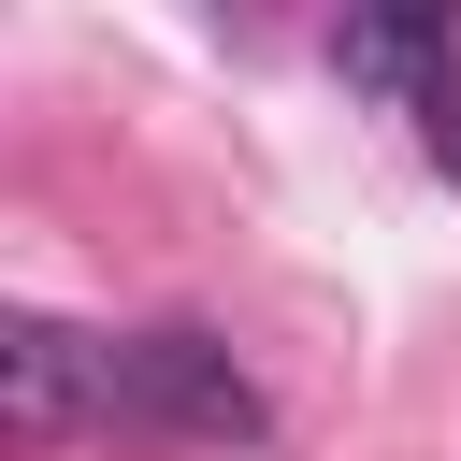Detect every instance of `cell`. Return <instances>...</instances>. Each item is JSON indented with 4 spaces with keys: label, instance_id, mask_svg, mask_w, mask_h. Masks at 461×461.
Instances as JSON below:
<instances>
[{
    "label": "cell",
    "instance_id": "2",
    "mask_svg": "<svg viewBox=\"0 0 461 461\" xmlns=\"http://www.w3.org/2000/svg\"><path fill=\"white\" fill-rule=\"evenodd\" d=\"M0 418H14V447H58V432L115 418V346L72 331V317H0Z\"/></svg>",
    "mask_w": 461,
    "mask_h": 461
},
{
    "label": "cell",
    "instance_id": "4",
    "mask_svg": "<svg viewBox=\"0 0 461 461\" xmlns=\"http://www.w3.org/2000/svg\"><path fill=\"white\" fill-rule=\"evenodd\" d=\"M418 144H432V173H447V187H461V72H447V86H432V115H418Z\"/></svg>",
    "mask_w": 461,
    "mask_h": 461
},
{
    "label": "cell",
    "instance_id": "1",
    "mask_svg": "<svg viewBox=\"0 0 461 461\" xmlns=\"http://www.w3.org/2000/svg\"><path fill=\"white\" fill-rule=\"evenodd\" d=\"M115 418L130 432H173V447H259L274 432L259 375L216 331H115Z\"/></svg>",
    "mask_w": 461,
    "mask_h": 461
},
{
    "label": "cell",
    "instance_id": "3",
    "mask_svg": "<svg viewBox=\"0 0 461 461\" xmlns=\"http://www.w3.org/2000/svg\"><path fill=\"white\" fill-rule=\"evenodd\" d=\"M331 72L375 86V101H418V115H432V86H447L461 58H447V14L389 0V14H346V29H331Z\"/></svg>",
    "mask_w": 461,
    "mask_h": 461
}]
</instances>
